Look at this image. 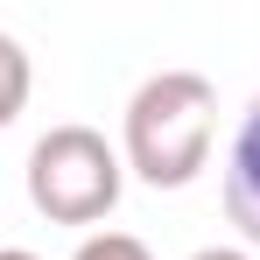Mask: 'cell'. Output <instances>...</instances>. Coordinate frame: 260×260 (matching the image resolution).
<instances>
[{"instance_id": "cell-2", "label": "cell", "mask_w": 260, "mask_h": 260, "mask_svg": "<svg viewBox=\"0 0 260 260\" xmlns=\"http://www.w3.org/2000/svg\"><path fill=\"white\" fill-rule=\"evenodd\" d=\"M120 183H127V162L99 127L71 120V127H49L28 148V204L49 225H99L120 204Z\"/></svg>"}, {"instance_id": "cell-1", "label": "cell", "mask_w": 260, "mask_h": 260, "mask_svg": "<svg viewBox=\"0 0 260 260\" xmlns=\"http://www.w3.org/2000/svg\"><path fill=\"white\" fill-rule=\"evenodd\" d=\"M218 141V85L197 71H155L148 85L127 99V141L120 162L155 190H183L197 183Z\"/></svg>"}, {"instance_id": "cell-6", "label": "cell", "mask_w": 260, "mask_h": 260, "mask_svg": "<svg viewBox=\"0 0 260 260\" xmlns=\"http://www.w3.org/2000/svg\"><path fill=\"white\" fill-rule=\"evenodd\" d=\"M190 260H253L246 246H204V253H190Z\"/></svg>"}, {"instance_id": "cell-7", "label": "cell", "mask_w": 260, "mask_h": 260, "mask_svg": "<svg viewBox=\"0 0 260 260\" xmlns=\"http://www.w3.org/2000/svg\"><path fill=\"white\" fill-rule=\"evenodd\" d=\"M0 260H36V253H28V246H0Z\"/></svg>"}, {"instance_id": "cell-3", "label": "cell", "mask_w": 260, "mask_h": 260, "mask_svg": "<svg viewBox=\"0 0 260 260\" xmlns=\"http://www.w3.org/2000/svg\"><path fill=\"white\" fill-rule=\"evenodd\" d=\"M225 211L246 232V246L260 253V91H253V106L239 113L232 148H225Z\"/></svg>"}, {"instance_id": "cell-5", "label": "cell", "mask_w": 260, "mask_h": 260, "mask_svg": "<svg viewBox=\"0 0 260 260\" xmlns=\"http://www.w3.org/2000/svg\"><path fill=\"white\" fill-rule=\"evenodd\" d=\"M71 260H155V253H148L134 232H91V239H85Z\"/></svg>"}, {"instance_id": "cell-4", "label": "cell", "mask_w": 260, "mask_h": 260, "mask_svg": "<svg viewBox=\"0 0 260 260\" xmlns=\"http://www.w3.org/2000/svg\"><path fill=\"white\" fill-rule=\"evenodd\" d=\"M28 85H36V71H28V49L14 43V36H0V127H14V120H21V106H28Z\"/></svg>"}]
</instances>
